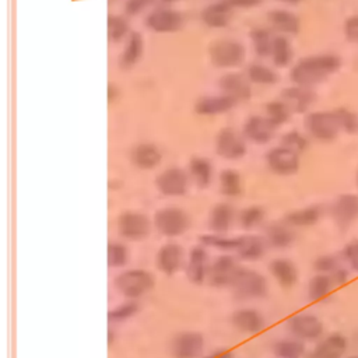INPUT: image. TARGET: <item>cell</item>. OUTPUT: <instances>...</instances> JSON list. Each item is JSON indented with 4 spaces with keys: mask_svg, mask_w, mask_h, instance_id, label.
<instances>
[{
    "mask_svg": "<svg viewBox=\"0 0 358 358\" xmlns=\"http://www.w3.org/2000/svg\"><path fill=\"white\" fill-rule=\"evenodd\" d=\"M343 66V59L333 52L308 55L295 62L289 70L292 84L303 87H316L336 74Z\"/></svg>",
    "mask_w": 358,
    "mask_h": 358,
    "instance_id": "obj_1",
    "label": "cell"
},
{
    "mask_svg": "<svg viewBox=\"0 0 358 358\" xmlns=\"http://www.w3.org/2000/svg\"><path fill=\"white\" fill-rule=\"evenodd\" d=\"M154 275L144 268H127L113 278L115 289L126 299L138 301L154 288Z\"/></svg>",
    "mask_w": 358,
    "mask_h": 358,
    "instance_id": "obj_2",
    "label": "cell"
},
{
    "mask_svg": "<svg viewBox=\"0 0 358 358\" xmlns=\"http://www.w3.org/2000/svg\"><path fill=\"white\" fill-rule=\"evenodd\" d=\"M305 133L320 143H330L341 133V126L334 109L308 112L303 119Z\"/></svg>",
    "mask_w": 358,
    "mask_h": 358,
    "instance_id": "obj_3",
    "label": "cell"
},
{
    "mask_svg": "<svg viewBox=\"0 0 358 358\" xmlns=\"http://www.w3.org/2000/svg\"><path fill=\"white\" fill-rule=\"evenodd\" d=\"M189 214L176 206H165L155 211L152 225L164 238H178L187 232L190 228Z\"/></svg>",
    "mask_w": 358,
    "mask_h": 358,
    "instance_id": "obj_4",
    "label": "cell"
},
{
    "mask_svg": "<svg viewBox=\"0 0 358 358\" xmlns=\"http://www.w3.org/2000/svg\"><path fill=\"white\" fill-rule=\"evenodd\" d=\"M238 299H262L268 292L266 277L248 267H239L229 287Z\"/></svg>",
    "mask_w": 358,
    "mask_h": 358,
    "instance_id": "obj_5",
    "label": "cell"
},
{
    "mask_svg": "<svg viewBox=\"0 0 358 358\" xmlns=\"http://www.w3.org/2000/svg\"><path fill=\"white\" fill-rule=\"evenodd\" d=\"M246 49L242 42L231 38L214 41L208 46V59L217 69H232L243 63Z\"/></svg>",
    "mask_w": 358,
    "mask_h": 358,
    "instance_id": "obj_6",
    "label": "cell"
},
{
    "mask_svg": "<svg viewBox=\"0 0 358 358\" xmlns=\"http://www.w3.org/2000/svg\"><path fill=\"white\" fill-rule=\"evenodd\" d=\"M152 222L140 211L126 210L117 215L116 229L122 239L129 242H140L150 236Z\"/></svg>",
    "mask_w": 358,
    "mask_h": 358,
    "instance_id": "obj_7",
    "label": "cell"
},
{
    "mask_svg": "<svg viewBox=\"0 0 358 358\" xmlns=\"http://www.w3.org/2000/svg\"><path fill=\"white\" fill-rule=\"evenodd\" d=\"M214 150L218 157L227 161L242 159L248 154L246 138L234 127H222L215 136Z\"/></svg>",
    "mask_w": 358,
    "mask_h": 358,
    "instance_id": "obj_8",
    "label": "cell"
},
{
    "mask_svg": "<svg viewBox=\"0 0 358 358\" xmlns=\"http://www.w3.org/2000/svg\"><path fill=\"white\" fill-rule=\"evenodd\" d=\"M185 24V17L180 11L169 7L159 6L148 11L144 18V27L157 34H171L179 31Z\"/></svg>",
    "mask_w": 358,
    "mask_h": 358,
    "instance_id": "obj_9",
    "label": "cell"
},
{
    "mask_svg": "<svg viewBox=\"0 0 358 358\" xmlns=\"http://www.w3.org/2000/svg\"><path fill=\"white\" fill-rule=\"evenodd\" d=\"M264 162L267 169L278 176L295 175L301 168L299 154L281 144L266 151Z\"/></svg>",
    "mask_w": 358,
    "mask_h": 358,
    "instance_id": "obj_10",
    "label": "cell"
},
{
    "mask_svg": "<svg viewBox=\"0 0 358 358\" xmlns=\"http://www.w3.org/2000/svg\"><path fill=\"white\" fill-rule=\"evenodd\" d=\"M206 347L204 336L196 330L176 333L169 343L172 358H201Z\"/></svg>",
    "mask_w": 358,
    "mask_h": 358,
    "instance_id": "obj_11",
    "label": "cell"
},
{
    "mask_svg": "<svg viewBox=\"0 0 358 358\" xmlns=\"http://www.w3.org/2000/svg\"><path fill=\"white\" fill-rule=\"evenodd\" d=\"M285 326L292 337L299 338L302 341L319 340L324 331L322 320L317 316L306 312L289 316L285 322Z\"/></svg>",
    "mask_w": 358,
    "mask_h": 358,
    "instance_id": "obj_12",
    "label": "cell"
},
{
    "mask_svg": "<svg viewBox=\"0 0 358 358\" xmlns=\"http://www.w3.org/2000/svg\"><path fill=\"white\" fill-rule=\"evenodd\" d=\"M189 182L187 171L179 166H169L157 175L155 187L165 197H180L186 194Z\"/></svg>",
    "mask_w": 358,
    "mask_h": 358,
    "instance_id": "obj_13",
    "label": "cell"
},
{
    "mask_svg": "<svg viewBox=\"0 0 358 358\" xmlns=\"http://www.w3.org/2000/svg\"><path fill=\"white\" fill-rule=\"evenodd\" d=\"M241 266L232 255H220L213 263H210L208 270V284L214 288H227L231 287L232 280Z\"/></svg>",
    "mask_w": 358,
    "mask_h": 358,
    "instance_id": "obj_14",
    "label": "cell"
},
{
    "mask_svg": "<svg viewBox=\"0 0 358 358\" xmlns=\"http://www.w3.org/2000/svg\"><path fill=\"white\" fill-rule=\"evenodd\" d=\"M330 214L338 228L351 227L358 220V194L343 193L337 196L330 206Z\"/></svg>",
    "mask_w": 358,
    "mask_h": 358,
    "instance_id": "obj_15",
    "label": "cell"
},
{
    "mask_svg": "<svg viewBox=\"0 0 358 358\" xmlns=\"http://www.w3.org/2000/svg\"><path fill=\"white\" fill-rule=\"evenodd\" d=\"M280 99L285 102V105L291 109L292 113H308L312 105L316 101V92L310 87L292 84L289 87L282 88L280 94Z\"/></svg>",
    "mask_w": 358,
    "mask_h": 358,
    "instance_id": "obj_16",
    "label": "cell"
},
{
    "mask_svg": "<svg viewBox=\"0 0 358 358\" xmlns=\"http://www.w3.org/2000/svg\"><path fill=\"white\" fill-rule=\"evenodd\" d=\"M218 88L221 94L231 96L236 102L249 101L252 96V83L246 74L239 71H228L218 80Z\"/></svg>",
    "mask_w": 358,
    "mask_h": 358,
    "instance_id": "obj_17",
    "label": "cell"
},
{
    "mask_svg": "<svg viewBox=\"0 0 358 358\" xmlns=\"http://www.w3.org/2000/svg\"><path fill=\"white\" fill-rule=\"evenodd\" d=\"M210 263H208V253L206 246L201 243L194 245L187 255L185 274L189 282L194 285H201L208 277Z\"/></svg>",
    "mask_w": 358,
    "mask_h": 358,
    "instance_id": "obj_18",
    "label": "cell"
},
{
    "mask_svg": "<svg viewBox=\"0 0 358 358\" xmlns=\"http://www.w3.org/2000/svg\"><path fill=\"white\" fill-rule=\"evenodd\" d=\"M185 252L178 242H165L155 253V266L165 275L176 274L183 264Z\"/></svg>",
    "mask_w": 358,
    "mask_h": 358,
    "instance_id": "obj_19",
    "label": "cell"
},
{
    "mask_svg": "<svg viewBox=\"0 0 358 358\" xmlns=\"http://www.w3.org/2000/svg\"><path fill=\"white\" fill-rule=\"evenodd\" d=\"M275 130L277 129L270 123L266 116L252 115L243 122L241 133L243 134L246 141H250L253 144H267L273 140Z\"/></svg>",
    "mask_w": 358,
    "mask_h": 358,
    "instance_id": "obj_20",
    "label": "cell"
},
{
    "mask_svg": "<svg viewBox=\"0 0 358 358\" xmlns=\"http://www.w3.org/2000/svg\"><path fill=\"white\" fill-rule=\"evenodd\" d=\"M130 162L140 171H151L157 168L162 161V152L159 147L150 141L137 143L133 145L129 154Z\"/></svg>",
    "mask_w": 358,
    "mask_h": 358,
    "instance_id": "obj_21",
    "label": "cell"
},
{
    "mask_svg": "<svg viewBox=\"0 0 358 358\" xmlns=\"http://www.w3.org/2000/svg\"><path fill=\"white\" fill-rule=\"evenodd\" d=\"M236 101L228 95H203L199 96L193 105V110L199 116H218L228 113L236 106Z\"/></svg>",
    "mask_w": 358,
    "mask_h": 358,
    "instance_id": "obj_22",
    "label": "cell"
},
{
    "mask_svg": "<svg viewBox=\"0 0 358 358\" xmlns=\"http://www.w3.org/2000/svg\"><path fill=\"white\" fill-rule=\"evenodd\" d=\"M231 324L245 334H257L266 327V319L255 308H239L231 315Z\"/></svg>",
    "mask_w": 358,
    "mask_h": 358,
    "instance_id": "obj_23",
    "label": "cell"
},
{
    "mask_svg": "<svg viewBox=\"0 0 358 358\" xmlns=\"http://www.w3.org/2000/svg\"><path fill=\"white\" fill-rule=\"evenodd\" d=\"M267 21L273 29L281 35L294 36L298 35L302 27V21L298 14L288 8H273L267 13Z\"/></svg>",
    "mask_w": 358,
    "mask_h": 358,
    "instance_id": "obj_24",
    "label": "cell"
},
{
    "mask_svg": "<svg viewBox=\"0 0 358 358\" xmlns=\"http://www.w3.org/2000/svg\"><path fill=\"white\" fill-rule=\"evenodd\" d=\"M232 13L234 8L227 0H217L200 11V21L208 28L221 29L229 24Z\"/></svg>",
    "mask_w": 358,
    "mask_h": 358,
    "instance_id": "obj_25",
    "label": "cell"
},
{
    "mask_svg": "<svg viewBox=\"0 0 358 358\" xmlns=\"http://www.w3.org/2000/svg\"><path fill=\"white\" fill-rule=\"evenodd\" d=\"M347 347L348 343L344 334L331 333L315 345L308 358H343Z\"/></svg>",
    "mask_w": 358,
    "mask_h": 358,
    "instance_id": "obj_26",
    "label": "cell"
},
{
    "mask_svg": "<svg viewBox=\"0 0 358 358\" xmlns=\"http://www.w3.org/2000/svg\"><path fill=\"white\" fill-rule=\"evenodd\" d=\"M235 215L236 214H235V208L232 207V204H229L227 201L214 204L210 208L208 218H207L210 232L227 234L234 224Z\"/></svg>",
    "mask_w": 358,
    "mask_h": 358,
    "instance_id": "obj_27",
    "label": "cell"
},
{
    "mask_svg": "<svg viewBox=\"0 0 358 358\" xmlns=\"http://www.w3.org/2000/svg\"><path fill=\"white\" fill-rule=\"evenodd\" d=\"M144 50V39L138 31H131L126 38L124 48L117 57V64L122 70L133 69L141 59Z\"/></svg>",
    "mask_w": 358,
    "mask_h": 358,
    "instance_id": "obj_28",
    "label": "cell"
},
{
    "mask_svg": "<svg viewBox=\"0 0 358 358\" xmlns=\"http://www.w3.org/2000/svg\"><path fill=\"white\" fill-rule=\"evenodd\" d=\"M267 246L273 249H288L294 245L296 235L294 232V228L288 224L282 222H271L266 227L264 235H263Z\"/></svg>",
    "mask_w": 358,
    "mask_h": 358,
    "instance_id": "obj_29",
    "label": "cell"
},
{
    "mask_svg": "<svg viewBox=\"0 0 358 358\" xmlns=\"http://www.w3.org/2000/svg\"><path fill=\"white\" fill-rule=\"evenodd\" d=\"M270 274L275 280V282L282 288H292L299 278L298 267L295 263L285 257L273 259L268 264Z\"/></svg>",
    "mask_w": 358,
    "mask_h": 358,
    "instance_id": "obj_30",
    "label": "cell"
},
{
    "mask_svg": "<svg viewBox=\"0 0 358 358\" xmlns=\"http://www.w3.org/2000/svg\"><path fill=\"white\" fill-rule=\"evenodd\" d=\"M267 248L263 236L241 235L235 253L243 262H257L264 256Z\"/></svg>",
    "mask_w": 358,
    "mask_h": 358,
    "instance_id": "obj_31",
    "label": "cell"
},
{
    "mask_svg": "<svg viewBox=\"0 0 358 358\" xmlns=\"http://www.w3.org/2000/svg\"><path fill=\"white\" fill-rule=\"evenodd\" d=\"M187 173L190 180L200 189H206L211 185L214 178V165L206 157L194 155L187 162Z\"/></svg>",
    "mask_w": 358,
    "mask_h": 358,
    "instance_id": "obj_32",
    "label": "cell"
},
{
    "mask_svg": "<svg viewBox=\"0 0 358 358\" xmlns=\"http://www.w3.org/2000/svg\"><path fill=\"white\" fill-rule=\"evenodd\" d=\"M323 215V208L317 204L295 208L284 215V222L292 228H306L319 222Z\"/></svg>",
    "mask_w": 358,
    "mask_h": 358,
    "instance_id": "obj_33",
    "label": "cell"
},
{
    "mask_svg": "<svg viewBox=\"0 0 358 358\" xmlns=\"http://www.w3.org/2000/svg\"><path fill=\"white\" fill-rule=\"evenodd\" d=\"M274 36L275 35H273L271 29L267 27H253L249 31V39L252 43V49L259 59L270 57Z\"/></svg>",
    "mask_w": 358,
    "mask_h": 358,
    "instance_id": "obj_34",
    "label": "cell"
},
{
    "mask_svg": "<svg viewBox=\"0 0 358 358\" xmlns=\"http://www.w3.org/2000/svg\"><path fill=\"white\" fill-rule=\"evenodd\" d=\"M271 62L275 67H288L294 59V48L289 36L287 35H275L273 41V48L270 53Z\"/></svg>",
    "mask_w": 358,
    "mask_h": 358,
    "instance_id": "obj_35",
    "label": "cell"
},
{
    "mask_svg": "<svg viewBox=\"0 0 358 358\" xmlns=\"http://www.w3.org/2000/svg\"><path fill=\"white\" fill-rule=\"evenodd\" d=\"M218 185H220V193L224 197L234 199L242 193V176L235 169H231V168L222 169L218 175Z\"/></svg>",
    "mask_w": 358,
    "mask_h": 358,
    "instance_id": "obj_36",
    "label": "cell"
},
{
    "mask_svg": "<svg viewBox=\"0 0 358 358\" xmlns=\"http://www.w3.org/2000/svg\"><path fill=\"white\" fill-rule=\"evenodd\" d=\"M246 77L252 84L273 85L278 81L277 71L260 62H253L246 67Z\"/></svg>",
    "mask_w": 358,
    "mask_h": 358,
    "instance_id": "obj_37",
    "label": "cell"
},
{
    "mask_svg": "<svg viewBox=\"0 0 358 358\" xmlns=\"http://www.w3.org/2000/svg\"><path fill=\"white\" fill-rule=\"evenodd\" d=\"M271 350L275 358H303L306 351L303 341L295 337L277 340Z\"/></svg>",
    "mask_w": 358,
    "mask_h": 358,
    "instance_id": "obj_38",
    "label": "cell"
},
{
    "mask_svg": "<svg viewBox=\"0 0 358 358\" xmlns=\"http://www.w3.org/2000/svg\"><path fill=\"white\" fill-rule=\"evenodd\" d=\"M334 281L330 275L316 273L308 282V298L312 302L323 301L333 289Z\"/></svg>",
    "mask_w": 358,
    "mask_h": 358,
    "instance_id": "obj_39",
    "label": "cell"
},
{
    "mask_svg": "<svg viewBox=\"0 0 358 358\" xmlns=\"http://www.w3.org/2000/svg\"><path fill=\"white\" fill-rule=\"evenodd\" d=\"M130 24L127 15L109 14L106 17V36L109 42H120L130 34Z\"/></svg>",
    "mask_w": 358,
    "mask_h": 358,
    "instance_id": "obj_40",
    "label": "cell"
},
{
    "mask_svg": "<svg viewBox=\"0 0 358 358\" xmlns=\"http://www.w3.org/2000/svg\"><path fill=\"white\" fill-rule=\"evenodd\" d=\"M292 115L294 113L291 112V109L280 98L267 102L264 106V116L270 120V123L275 129L285 124L291 119Z\"/></svg>",
    "mask_w": 358,
    "mask_h": 358,
    "instance_id": "obj_41",
    "label": "cell"
},
{
    "mask_svg": "<svg viewBox=\"0 0 358 358\" xmlns=\"http://www.w3.org/2000/svg\"><path fill=\"white\" fill-rule=\"evenodd\" d=\"M199 242L206 248H214L222 252H235L239 242V236H227L225 234L208 232L200 235Z\"/></svg>",
    "mask_w": 358,
    "mask_h": 358,
    "instance_id": "obj_42",
    "label": "cell"
},
{
    "mask_svg": "<svg viewBox=\"0 0 358 358\" xmlns=\"http://www.w3.org/2000/svg\"><path fill=\"white\" fill-rule=\"evenodd\" d=\"M130 259L127 246L119 241H109L106 246V264L109 268H123Z\"/></svg>",
    "mask_w": 358,
    "mask_h": 358,
    "instance_id": "obj_43",
    "label": "cell"
},
{
    "mask_svg": "<svg viewBox=\"0 0 358 358\" xmlns=\"http://www.w3.org/2000/svg\"><path fill=\"white\" fill-rule=\"evenodd\" d=\"M140 310V303L136 299H126L124 302L110 308L106 313V319L109 324L112 323H123L133 316H136Z\"/></svg>",
    "mask_w": 358,
    "mask_h": 358,
    "instance_id": "obj_44",
    "label": "cell"
},
{
    "mask_svg": "<svg viewBox=\"0 0 358 358\" xmlns=\"http://www.w3.org/2000/svg\"><path fill=\"white\" fill-rule=\"evenodd\" d=\"M266 218V211L262 206H248L245 208H242L238 214V222L241 225V228L250 231L257 228L259 225L263 224Z\"/></svg>",
    "mask_w": 358,
    "mask_h": 358,
    "instance_id": "obj_45",
    "label": "cell"
},
{
    "mask_svg": "<svg viewBox=\"0 0 358 358\" xmlns=\"http://www.w3.org/2000/svg\"><path fill=\"white\" fill-rule=\"evenodd\" d=\"M280 144L292 150V151H295V152H298V154H301V152H305L309 148L310 137L303 131L292 129V130L285 131L281 136Z\"/></svg>",
    "mask_w": 358,
    "mask_h": 358,
    "instance_id": "obj_46",
    "label": "cell"
},
{
    "mask_svg": "<svg viewBox=\"0 0 358 358\" xmlns=\"http://www.w3.org/2000/svg\"><path fill=\"white\" fill-rule=\"evenodd\" d=\"M341 131L348 133V134H357L358 133V113L347 106H337L334 108Z\"/></svg>",
    "mask_w": 358,
    "mask_h": 358,
    "instance_id": "obj_47",
    "label": "cell"
},
{
    "mask_svg": "<svg viewBox=\"0 0 358 358\" xmlns=\"http://www.w3.org/2000/svg\"><path fill=\"white\" fill-rule=\"evenodd\" d=\"M340 267V262L333 255H322L317 256L313 262V268L316 273L331 275Z\"/></svg>",
    "mask_w": 358,
    "mask_h": 358,
    "instance_id": "obj_48",
    "label": "cell"
},
{
    "mask_svg": "<svg viewBox=\"0 0 358 358\" xmlns=\"http://www.w3.org/2000/svg\"><path fill=\"white\" fill-rule=\"evenodd\" d=\"M344 38L354 45H358V13L350 14L343 22Z\"/></svg>",
    "mask_w": 358,
    "mask_h": 358,
    "instance_id": "obj_49",
    "label": "cell"
},
{
    "mask_svg": "<svg viewBox=\"0 0 358 358\" xmlns=\"http://www.w3.org/2000/svg\"><path fill=\"white\" fill-rule=\"evenodd\" d=\"M157 0H124L123 11L127 17H136L150 8Z\"/></svg>",
    "mask_w": 358,
    "mask_h": 358,
    "instance_id": "obj_50",
    "label": "cell"
},
{
    "mask_svg": "<svg viewBox=\"0 0 358 358\" xmlns=\"http://www.w3.org/2000/svg\"><path fill=\"white\" fill-rule=\"evenodd\" d=\"M344 260L348 263V266L355 271L358 273V239H354L351 242H348L343 252H341Z\"/></svg>",
    "mask_w": 358,
    "mask_h": 358,
    "instance_id": "obj_51",
    "label": "cell"
},
{
    "mask_svg": "<svg viewBox=\"0 0 358 358\" xmlns=\"http://www.w3.org/2000/svg\"><path fill=\"white\" fill-rule=\"evenodd\" d=\"M232 8H253L263 3V0H227Z\"/></svg>",
    "mask_w": 358,
    "mask_h": 358,
    "instance_id": "obj_52",
    "label": "cell"
},
{
    "mask_svg": "<svg viewBox=\"0 0 358 358\" xmlns=\"http://www.w3.org/2000/svg\"><path fill=\"white\" fill-rule=\"evenodd\" d=\"M330 277L333 278L336 285H343V284H345L348 281V270L340 266Z\"/></svg>",
    "mask_w": 358,
    "mask_h": 358,
    "instance_id": "obj_53",
    "label": "cell"
},
{
    "mask_svg": "<svg viewBox=\"0 0 358 358\" xmlns=\"http://www.w3.org/2000/svg\"><path fill=\"white\" fill-rule=\"evenodd\" d=\"M201 358H235V354L228 348H217L207 355H203Z\"/></svg>",
    "mask_w": 358,
    "mask_h": 358,
    "instance_id": "obj_54",
    "label": "cell"
},
{
    "mask_svg": "<svg viewBox=\"0 0 358 358\" xmlns=\"http://www.w3.org/2000/svg\"><path fill=\"white\" fill-rule=\"evenodd\" d=\"M119 96V88L113 84V83H109L108 84V90H106V98H108V102L112 103L117 99Z\"/></svg>",
    "mask_w": 358,
    "mask_h": 358,
    "instance_id": "obj_55",
    "label": "cell"
},
{
    "mask_svg": "<svg viewBox=\"0 0 358 358\" xmlns=\"http://www.w3.org/2000/svg\"><path fill=\"white\" fill-rule=\"evenodd\" d=\"M106 343H108L109 347H112L113 343H115V331L110 327L108 329V341Z\"/></svg>",
    "mask_w": 358,
    "mask_h": 358,
    "instance_id": "obj_56",
    "label": "cell"
},
{
    "mask_svg": "<svg viewBox=\"0 0 358 358\" xmlns=\"http://www.w3.org/2000/svg\"><path fill=\"white\" fill-rule=\"evenodd\" d=\"M278 1H281V3H284V4H289V6H295V4H299L302 0H278Z\"/></svg>",
    "mask_w": 358,
    "mask_h": 358,
    "instance_id": "obj_57",
    "label": "cell"
},
{
    "mask_svg": "<svg viewBox=\"0 0 358 358\" xmlns=\"http://www.w3.org/2000/svg\"><path fill=\"white\" fill-rule=\"evenodd\" d=\"M159 1L162 3V6H171V4H173L178 0H159Z\"/></svg>",
    "mask_w": 358,
    "mask_h": 358,
    "instance_id": "obj_58",
    "label": "cell"
},
{
    "mask_svg": "<svg viewBox=\"0 0 358 358\" xmlns=\"http://www.w3.org/2000/svg\"><path fill=\"white\" fill-rule=\"evenodd\" d=\"M355 182H357V186H358V171H357V175H355Z\"/></svg>",
    "mask_w": 358,
    "mask_h": 358,
    "instance_id": "obj_59",
    "label": "cell"
},
{
    "mask_svg": "<svg viewBox=\"0 0 358 358\" xmlns=\"http://www.w3.org/2000/svg\"><path fill=\"white\" fill-rule=\"evenodd\" d=\"M350 358H358V355H352V357H350Z\"/></svg>",
    "mask_w": 358,
    "mask_h": 358,
    "instance_id": "obj_60",
    "label": "cell"
}]
</instances>
